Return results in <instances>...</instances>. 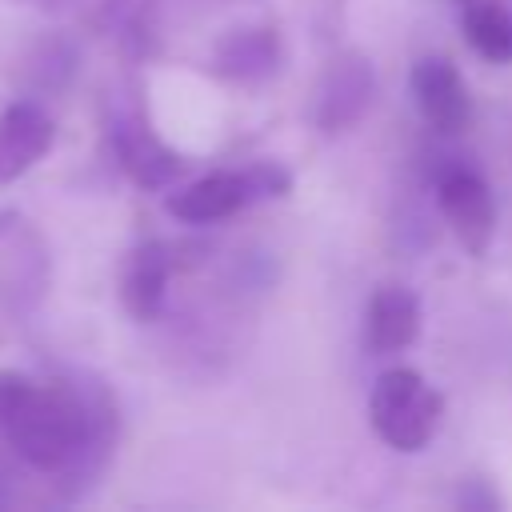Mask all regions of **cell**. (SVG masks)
<instances>
[{"instance_id": "1", "label": "cell", "mask_w": 512, "mask_h": 512, "mask_svg": "<svg viewBox=\"0 0 512 512\" xmlns=\"http://www.w3.org/2000/svg\"><path fill=\"white\" fill-rule=\"evenodd\" d=\"M116 408L104 388L80 380H32L0 368V440L28 468L96 476L112 448Z\"/></svg>"}, {"instance_id": "2", "label": "cell", "mask_w": 512, "mask_h": 512, "mask_svg": "<svg viewBox=\"0 0 512 512\" xmlns=\"http://www.w3.org/2000/svg\"><path fill=\"white\" fill-rule=\"evenodd\" d=\"M368 420L392 452H420L440 432L444 396L416 368L396 364L376 376L368 396Z\"/></svg>"}, {"instance_id": "3", "label": "cell", "mask_w": 512, "mask_h": 512, "mask_svg": "<svg viewBox=\"0 0 512 512\" xmlns=\"http://www.w3.org/2000/svg\"><path fill=\"white\" fill-rule=\"evenodd\" d=\"M376 96V72L372 60L360 48H340L320 80H316V100H312V120L324 136H340L348 128H356L368 112Z\"/></svg>"}, {"instance_id": "4", "label": "cell", "mask_w": 512, "mask_h": 512, "mask_svg": "<svg viewBox=\"0 0 512 512\" xmlns=\"http://www.w3.org/2000/svg\"><path fill=\"white\" fill-rule=\"evenodd\" d=\"M436 208L468 256H484L496 236V200L480 172L452 164L436 176Z\"/></svg>"}, {"instance_id": "5", "label": "cell", "mask_w": 512, "mask_h": 512, "mask_svg": "<svg viewBox=\"0 0 512 512\" xmlns=\"http://www.w3.org/2000/svg\"><path fill=\"white\" fill-rule=\"evenodd\" d=\"M112 148H116L124 176L144 192L168 188L184 168L180 152L156 136V128L148 124V116L140 108H120L112 116Z\"/></svg>"}, {"instance_id": "6", "label": "cell", "mask_w": 512, "mask_h": 512, "mask_svg": "<svg viewBox=\"0 0 512 512\" xmlns=\"http://www.w3.org/2000/svg\"><path fill=\"white\" fill-rule=\"evenodd\" d=\"M412 100L424 124L440 136H456L472 124V96L460 76V68L448 56H420L412 64Z\"/></svg>"}, {"instance_id": "7", "label": "cell", "mask_w": 512, "mask_h": 512, "mask_svg": "<svg viewBox=\"0 0 512 512\" xmlns=\"http://www.w3.org/2000/svg\"><path fill=\"white\" fill-rule=\"evenodd\" d=\"M252 204H260V200H256L248 168H220V172H208V176L176 188L164 200V212L180 224H216Z\"/></svg>"}, {"instance_id": "8", "label": "cell", "mask_w": 512, "mask_h": 512, "mask_svg": "<svg viewBox=\"0 0 512 512\" xmlns=\"http://www.w3.org/2000/svg\"><path fill=\"white\" fill-rule=\"evenodd\" d=\"M172 248L164 240H144L124 256L120 268V304L132 320L152 324L164 316L168 304V284H172Z\"/></svg>"}, {"instance_id": "9", "label": "cell", "mask_w": 512, "mask_h": 512, "mask_svg": "<svg viewBox=\"0 0 512 512\" xmlns=\"http://www.w3.org/2000/svg\"><path fill=\"white\" fill-rule=\"evenodd\" d=\"M56 140L52 116L36 100H12L0 112V184H16L32 172Z\"/></svg>"}, {"instance_id": "10", "label": "cell", "mask_w": 512, "mask_h": 512, "mask_svg": "<svg viewBox=\"0 0 512 512\" xmlns=\"http://www.w3.org/2000/svg\"><path fill=\"white\" fill-rule=\"evenodd\" d=\"M280 60H284L280 32L268 28V24L232 28L212 48V68L224 80H232V84H260V80H268L280 68Z\"/></svg>"}, {"instance_id": "11", "label": "cell", "mask_w": 512, "mask_h": 512, "mask_svg": "<svg viewBox=\"0 0 512 512\" xmlns=\"http://www.w3.org/2000/svg\"><path fill=\"white\" fill-rule=\"evenodd\" d=\"M420 336V300L404 284H380L364 312V344L372 356H396Z\"/></svg>"}, {"instance_id": "12", "label": "cell", "mask_w": 512, "mask_h": 512, "mask_svg": "<svg viewBox=\"0 0 512 512\" xmlns=\"http://www.w3.org/2000/svg\"><path fill=\"white\" fill-rule=\"evenodd\" d=\"M464 40L488 64H512V8L500 0H472L460 16Z\"/></svg>"}, {"instance_id": "13", "label": "cell", "mask_w": 512, "mask_h": 512, "mask_svg": "<svg viewBox=\"0 0 512 512\" xmlns=\"http://www.w3.org/2000/svg\"><path fill=\"white\" fill-rule=\"evenodd\" d=\"M460 504H464V508H496L500 496H496V492H484L480 480H468V488H460Z\"/></svg>"}, {"instance_id": "14", "label": "cell", "mask_w": 512, "mask_h": 512, "mask_svg": "<svg viewBox=\"0 0 512 512\" xmlns=\"http://www.w3.org/2000/svg\"><path fill=\"white\" fill-rule=\"evenodd\" d=\"M100 4H104V12H112V8H120L124 0H100Z\"/></svg>"}, {"instance_id": "15", "label": "cell", "mask_w": 512, "mask_h": 512, "mask_svg": "<svg viewBox=\"0 0 512 512\" xmlns=\"http://www.w3.org/2000/svg\"><path fill=\"white\" fill-rule=\"evenodd\" d=\"M452 4H460V8H464V4H472V0H452Z\"/></svg>"}]
</instances>
